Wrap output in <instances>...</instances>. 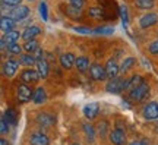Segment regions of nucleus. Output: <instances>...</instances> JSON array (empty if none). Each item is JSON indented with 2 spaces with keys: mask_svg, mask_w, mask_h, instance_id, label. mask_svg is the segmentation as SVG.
<instances>
[{
  "mask_svg": "<svg viewBox=\"0 0 158 145\" xmlns=\"http://www.w3.org/2000/svg\"><path fill=\"white\" fill-rule=\"evenodd\" d=\"M126 84H127V79L126 78H113L108 79V82L106 84V91L110 94H118L126 89Z\"/></svg>",
  "mask_w": 158,
  "mask_h": 145,
  "instance_id": "obj_1",
  "label": "nucleus"
},
{
  "mask_svg": "<svg viewBox=\"0 0 158 145\" xmlns=\"http://www.w3.org/2000/svg\"><path fill=\"white\" fill-rule=\"evenodd\" d=\"M149 94V85L147 82H142L139 87L133 88L132 91H129V98L135 103H139V101H143Z\"/></svg>",
  "mask_w": 158,
  "mask_h": 145,
  "instance_id": "obj_2",
  "label": "nucleus"
},
{
  "mask_svg": "<svg viewBox=\"0 0 158 145\" xmlns=\"http://www.w3.org/2000/svg\"><path fill=\"white\" fill-rule=\"evenodd\" d=\"M29 7L28 6H25V5H19L16 6L15 9H12L10 12H9V15L7 16H10L15 22H22L25 18H28L29 16Z\"/></svg>",
  "mask_w": 158,
  "mask_h": 145,
  "instance_id": "obj_3",
  "label": "nucleus"
},
{
  "mask_svg": "<svg viewBox=\"0 0 158 145\" xmlns=\"http://www.w3.org/2000/svg\"><path fill=\"white\" fill-rule=\"evenodd\" d=\"M35 120H37V123H38L40 126H43V128H51V126L56 125V114L41 112L37 114Z\"/></svg>",
  "mask_w": 158,
  "mask_h": 145,
  "instance_id": "obj_4",
  "label": "nucleus"
},
{
  "mask_svg": "<svg viewBox=\"0 0 158 145\" xmlns=\"http://www.w3.org/2000/svg\"><path fill=\"white\" fill-rule=\"evenodd\" d=\"M32 95H34V91H32V88L28 84H21L18 87L16 97L19 103H28L32 98Z\"/></svg>",
  "mask_w": 158,
  "mask_h": 145,
  "instance_id": "obj_5",
  "label": "nucleus"
},
{
  "mask_svg": "<svg viewBox=\"0 0 158 145\" xmlns=\"http://www.w3.org/2000/svg\"><path fill=\"white\" fill-rule=\"evenodd\" d=\"M89 76L94 81H104V79H107L106 66H101L100 63H92L89 67Z\"/></svg>",
  "mask_w": 158,
  "mask_h": 145,
  "instance_id": "obj_6",
  "label": "nucleus"
},
{
  "mask_svg": "<svg viewBox=\"0 0 158 145\" xmlns=\"http://www.w3.org/2000/svg\"><path fill=\"white\" fill-rule=\"evenodd\" d=\"M142 114L147 120H157L158 119V103L157 101H151L145 104L143 110H142Z\"/></svg>",
  "mask_w": 158,
  "mask_h": 145,
  "instance_id": "obj_7",
  "label": "nucleus"
},
{
  "mask_svg": "<svg viewBox=\"0 0 158 145\" xmlns=\"http://www.w3.org/2000/svg\"><path fill=\"white\" fill-rule=\"evenodd\" d=\"M19 65H21V62H19V60L9 59V60H6L5 63H3L2 72H3V75H5V76H7V78H12V76H13V75L18 72V67H19Z\"/></svg>",
  "mask_w": 158,
  "mask_h": 145,
  "instance_id": "obj_8",
  "label": "nucleus"
},
{
  "mask_svg": "<svg viewBox=\"0 0 158 145\" xmlns=\"http://www.w3.org/2000/svg\"><path fill=\"white\" fill-rule=\"evenodd\" d=\"M40 73L34 69H25L21 72V81L23 84H35L40 81Z\"/></svg>",
  "mask_w": 158,
  "mask_h": 145,
  "instance_id": "obj_9",
  "label": "nucleus"
},
{
  "mask_svg": "<svg viewBox=\"0 0 158 145\" xmlns=\"http://www.w3.org/2000/svg\"><path fill=\"white\" fill-rule=\"evenodd\" d=\"M108 138H110V142L113 145H124L126 142V134H124L123 129H113L110 135H108Z\"/></svg>",
  "mask_w": 158,
  "mask_h": 145,
  "instance_id": "obj_10",
  "label": "nucleus"
},
{
  "mask_svg": "<svg viewBox=\"0 0 158 145\" xmlns=\"http://www.w3.org/2000/svg\"><path fill=\"white\" fill-rule=\"evenodd\" d=\"M29 145H50V138L43 132H34L29 136Z\"/></svg>",
  "mask_w": 158,
  "mask_h": 145,
  "instance_id": "obj_11",
  "label": "nucleus"
},
{
  "mask_svg": "<svg viewBox=\"0 0 158 145\" xmlns=\"http://www.w3.org/2000/svg\"><path fill=\"white\" fill-rule=\"evenodd\" d=\"M158 22V15L157 13H147V15H143V16L139 19V27L141 28H151V27H154L155 23Z\"/></svg>",
  "mask_w": 158,
  "mask_h": 145,
  "instance_id": "obj_12",
  "label": "nucleus"
},
{
  "mask_svg": "<svg viewBox=\"0 0 158 145\" xmlns=\"http://www.w3.org/2000/svg\"><path fill=\"white\" fill-rule=\"evenodd\" d=\"M106 72H107V79H113L116 78L120 72V66L117 65L116 59H108L106 63Z\"/></svg>",
  "mask_w": 158,
  "mask_h": 145,
  "instance_id": "obj_13",
  "label": "nucleus"
},
{
  "mask_svg": "<svg viewBox=\"0 0 158 145\" xmlns=\"http://www.w3.org/2000/svg\"><path fill=\"white\" fill-rule=\"evenodd\" d=\"M63 12L70 19H81V16H82V7H78V6L73 5L63 6Z\"/></svg>",
  "mask_w": 158,
  "mask_h": 145,
  "instance_id": "obj_14",
  "label": "nucleus"
},
{
  "mask_svg": "<svg viewBox=\"0 0 158 145\" xmlns=\"http://www.w3.org/2000/svg\"><path fill=\"white\" fill-rule=\"evenodd\" d=\"M98 112H100L98 103H89V104H86V106L84 107V114H85V117L89 119V120L95 119L97 114H98Z\"/></svg>",
  "mask_w": 158,
  "mask_h": 145,
  "instance_id": "obj_15",
  "label": "nucleus"
},
{
  "mask_svg": "<svg viewBox=\"0 0 158 145\" xmlns=\"http://www.w3.org/2000/svg\"><path fill=\"white\" fill-rule=\"evenodd\" d=\"M75 62H76V59H75V54H72V53H63L60 56V65L63 69H68V70L72 69Z\"/></svg>",
  "mask_w": 158,
  "mask_h": 145,
  "instance_id": "obj_16",
  "label": "nucleus"
},
{
  "mask_svg": "<svg viewBox=\"0 0 158 145\" xmlns=\"http://www.w3.org/2000/svg\"><path fill=\"white\" fill-rule=\"evenodd\" d=\"M40 34H41V28L37 27V25H31V27H27V28L23 29L22 38L25 40V41H28V40L35 38V37L40 35Z\"/></svg>",
  "mask_w": 158,
  "mask_h": 145,
  "instance_id": "obj_17",
  "label": "nucleus"
},
{
  "mask_svg": "<svg viewBox=\"0 0 158 145\" xmlns=\"http://www.w3.org/2000/svg\"><path fill=\"white\" fill-rule=\"evenodd\" d=\"M13 27H15V21H13L10 16H6V15H3V16H2V19H0V29H2V32L7 34L9 31H12V29H13Z\"/></svg>",
  "mask_w": 158,
  "mask_h": 145,
  "instance_id": "obj_18",
  "label": "nucleus"
},
{
  "mask_svg": "<svg viewBox=\"0 0 158 145\" xmlns=\"http://www.w3.org/2000/svg\"><path fill=\"white\" fill-rule=\"evenodd\" d=\"M35 65H37V72L40 73V78H41V79L47 78V75H48V72H50V66H48L47 60H45V59L38 60Z\"/></svg>",
  "mask_w": 158,
  "mask_h": 145,
  "instance_id": "obj_19",
  "label": "nucleus"
},
{
  "mask_svg": "<svg viewBox=\"0 0 158 145\" xmlns=\"http://www.w3.org/2000/svg\"><path fill=\"white\" fill-rule=\"evenodd\" d=\"M75 66H76V69H78L79 72H86V70H89V59L88 57H85V56H81L76 59V62H75Z\"/></svg>",
  "mask_w": 158,
  "mask_h": 145,
  "instance_id": "obj_20",
  "label": "nucleus"
},
{
  "mask_svg": "<svg viewBox=\"0 0 158 145\" xmlns=\"http://www.w3.org/2000/svg\"><path fill=\"white\" fill-rule=\"evenodd\" d=\"M142 82H143V79H142L141 75H133L132 78L127 79V84H126V89L124 91H132L133 88L139 87Z\"/></svg>",
  "mask_w": 158,
  "mask_h": 145,
  "instance_id": "obj_21",
  "label": "nucleus"
},
{
  "mask_svg": "<svg viewBox=\"0 0 158 145\" xmlns=\"http://www.w3.org/2000/svg\"><path fill=\"white\" fill-rule=\"evenodd\" d=\"M21 59V65H25V66H32L34 63H37V57H35L34 53H25V54H19Z\"/></svg>",
  "mask_w": 158,
  "mask_h": 145,
  "instance_id": "obj_22",
  "label": "nucleus"
},
{
  "mask_svg": "<svg viewBox=\"0 0 158 145\" xmlns=\"http://www.w3.org/2000/svg\"><path fill=\"white\" fill-rule=\"evenodd\" d=\"M3 37H5L7 44H12V43H18L19 38H22V34H19V31H16V29H12L7 34H5Z\"/></svg>",
  "mask_w": 158,
  "mask_h": 145,
  "instance_id": "obj_23",
  "label": "nucleus"
},
{
  "mask_svg": "<svg viewBox=\"0 0 158 145\" xmlns=\"http://www.w3.org/2000/svg\"><path fill=\"white\" fill-rule=\"evenodd\" d=\"M32 101H34V104H43L45 101V89L41 87L35 89L34 95H32Z\"/></svg>",
  "mask_w": 158,
  "mask_h": 145,
  "instance_id": "obj_24",
  "label": "nucleus"
},
{
  "mask_svg": "<svg viewBox=\"0 0 158 145\" xmlns=\"http://www.w3.org/2000/svg\"><path fill=\"white\" fill-rule=\"evenodd\" d=\"M88 15L94 19H104L106 18V13H104V9L102 7H98V6H94V7H89L88 11Z\"/></svg>",
  "mask_w": 158,
  "mask_h": 145,
  "instance_id": "obj_25",
  "label": "nucleus"
},
{
  "mask_svg": "<svg viewBox=\"0 0 158 145\" xmlns=\"http://www.w3.org/2000/svg\"><path fill=\"white\" fill-rule=\"evenodd\" d=\"M135 7L136 9H139V11H148V9H152L154 7V0H136Z\"/></svg>",
  "mask_w": 158,
  "mask_h": 145,
  "instance_id": "obj_26",
  "label": "nucleus"
},
{
  "mask_svg": "<svg viewBox=\"0 0 158 145\" xmlns=\"http://www.w3.org/2000/svg\"><path fill=\"white\" fill-rule=\"evenodd\" d=\"M37 49H40V47H38V41L35 38L28 40V41H25V44H23V50L27 51V53H35Z\"/></svg>",
  "mask_w": 158,
  "mask_h": 145,
  "instance_id": "obj_27",
  "label": "nucleus"
},
{
  "mask_svg": "<svg viewBox=\"0 0 158 145\" xmlns=\"http://www.w3.org/2000/svg\"><path fill=\"white\" fill-rule=\"evenodd\" d=\"M135 57H126L123 62H122V65H120V70L122 72H127L130 70L132 67L135 66Z\"/></svg>",
  "mask_w": 158,
  "mask_h": 145,
  "instance_id": "obj_28",
  "label": "nucleus"
},
{
  "mask_svg": "<svg viewBox=\"0 0 158 145\" xmlns=\"http://www.w3.org/2000/svg\"><path fill=\"white\" fill-rule=\"evenodd\" d=\"M5 116H6V119H7V122L10 123L12 126H15V125L18 123V114L13 109H7L6 113H5Z\"/></svg>",
  "mask_w": 158,
  "mask_h": 145,
  "instance_id": "obj_29",
  "label": "nucleus"
},
{
  "mask_svg": "<svg viewBox=\"0 0 158 145\" xmlns=\"http://www.w3.org/2000/svg\"><path fill=\"white\" fill-rule=\"evenodd\" d=\"M23 50V45L18 44V43H12V44H7V51L10 54H21Z\"/></svg>",
  "mask_w": 158,
  "mask_h": 145,
  "instance_id": "obj_30",
  "label": "nucleus"
},
{
  "mask_svg": "<svg viewBox=\"0 0 158 145\" xmlns=\"http://www.w3.org/2000/svg\"><path fill=\"white\" fill-rule=\"evenodd\" d=\"M107 130H108V122L107 120H101V122L97 125V132L101 135L102 138L107 135Z\"/></svg>",
  "mask_w": 158,
  "mask_h": 145,
  "instance_id": "obj_31",
  "label": "nucleus"
},
{
  "mask_svg": "<svg viewBox=\"0 0 158 145\" xmlns=\"http://www.w3.org/2000/svg\"><path fill=\"white\" fill-rule=\"evenodd\" d=\"M84 130H85V134H86V136H88V141H92L95 139V129L92 128L91 125H88V123H85L84 125Z\"/></svg>",
  "mask_w": 158,
  "mask_h": 145,
  "instance_id": "obj_32",
  "label": "nucleus"
},
{
  "mask_svg": "<svg viewBox=\"0 0 158 145\" xmlns=\"http://www.w3.org/2000/svg\"><path fill=\"white\" fill-rule=\"evenodd\" d=\"M94 34H102V35H110V34L114 32L113 27H100V28H95L92 31Z\"/></svg>",
  "mask_w": 158,
  "mask_h": 145,
  "instance_id": "obj_33",
  "label": "nucleus"
},
{
  "mask_svg": "<svg viewBox=\"0 0 158 145\" xmlns=\"http://www.w3.org/2000/svg\"><path fill=\"white\" fill-rule=\"evenodd\" d=\"M2 128H0V132H2V135H6L7 132H9V129H10V123L7 122V119H6V116L3 114L2 116Z\"/></svg>",
  "mask_w": 158,
  "mask_h": 145,
  "instance_id": "obj_34",
  "label": "nucleus"
},
{
  "mask_svg": "<svg viewBox=\"0 0 158 145\" xmlns=\"http://www.w3.org/2000/svg\"><path fill=\"white\" fill-rule=\"evenodd\" d=\"M148 51H149L151 54H158V40H155V41H152V43L149 44Z\"/></svg>",
  "mask_w": 158,
  "mask_h": 145,
  "instance_id": "obj_35",
  "label": "nucleus"
},
{
  "mask_svg": "<svg viewBox=\"0 0 158 145\" xmlns=\"http://www.w3.org/2000/svg\"><path fill=\"white\" fill-rule=\"evenodd\" d=\"M40 13H41V16H43L44 21L48 19V13H47V6H45V3H41V5H40Z\"/></svg>",
  "mask_w": 158,
  "mask_h": 145,
  "instance_id": "obj_36",
  "label": "nucleus"
},
{
  "mask_svg": "<svg viewBox=\"0 0 158 145\" xmlns=\"http://www.w3.org/2000/svg\"><path fill=\"white\" fill-rule=\"evenodd\" d=\"M2 3L7 5L9 7H16V6L21 5V0H2Z\"/></svg>",
  "mask_w": 158,
  "mask_h": 145,
  "instance_id": "obj_37",
  "label": "nucleus"
},
{
  "mask_svg": "<svg viewBox=\"0 0 158 145\" xmlns=\"http://www.w3.org/2000/svg\"><path fill=\"white\" fill-rule=\"evenodd\" d=\"M120 16L123 19V23L126 25V23H127V9H126V6H122V7H120Z\"/></svg>",
  "mask_w": 158,
  "mask_h": 145,
  "instance_id": "obj_38",
  "label": "nucleus"
},
{
  "mask_svg": "<svg viewBox=\"0 0 158 145\" xmlns=\"http://www.w3.org/2000/svg\"><path fill=\"white\" fill-rule=\"evenodd\" d=\"M75 31L76 32H81V34H89V32H92L89 28H85V27H75Z\"/></svg>",
  "mask_w": 158,
  "mask_h": 145,
  "instance_id": "obj_39",
  "label": "nucleus"
},
{
  "mask_svg": "<svg viewBox=\"0 0 158 145\" xmlns=\"http://www.w3.org/2000/svg\"><path fill=\"white\" fill-rule=\"evenodd\" d=\"M34 54H35V57H37V62L44 59V50H41V49H37Z\"/></svg>",
  "mask_w": 158,
  "mask_h": 145,
  "instance_id": "obj_40",
  "label": "nucleus"
},
{
  "mask_svg": "<svg viewBox=\"0 0 158 145\" xmlns=\"http://www.w3.org/2000/svg\"><path fill=\"white\" fill-rule=\"evenodd\" d=\"M69 5H73V6H78V7H82L84 6V0H66Z\"/></svg>",
  "mask_w": 158,
  "mask_h": 145,
  "instance_id": "obj_41",
  "label": "nucleus"
},
{
  "mask_svg": "<svg viewBox=\"0 0 158 145\" xmlns=\"http://www.w3.org/2000/svg\"><path fill=\"white\" fill-rule=\"evenodd\" d=\"M129 145H149V144H148V141H145V139H138V141H132Z\"/></svg>",
  "mask_w": 158,
  "mask_h": 145,
  "instance_id": "obj_42",
  "label": "nucleus"
},
{
  "mask_svg": "<svg viewBox=\"0 0 158 145\" xmlns=\"http://www.w3.org/2000/svg\"><path fill=\"white\" fill-rule=\"evenodd\" d=\"M6 40H5V37H2V40H0V47H2V50H5L6 49Z\"/></svg>",
  "mask_w": 158,
  "mask_h": 145,
  "instance_id": "obj_43",
  "label": "nucleus"
},
{
  "mask_svg": "<svg viewBox=\"0 0 158 145\" xmlns=\"http://www.w3.org/2000/svg\"><path fill=\"white\" fill-rule=\"evenodd\" d=\"M0 145H9V142H7L5 138H2V139H0Z\"/></svg>",
  "mask_w": 158,
  "mask_h": 145,
  "instance_id": "obj_44",
  "label": "nucleus"
},
{
  "mask_svg": "<svg viewBox=\"0 0 158 145\" xmlns=\"http://www.w3.org/2000/svg\"><path fill=\"white\" fill-rule=\"evenodd\" d=\"M155 130H157V132H158V125H157V129H155Z\"/></svg>",
  "mask_w": 158,
  "mask_h": 145,
  "instance_id": "obj_45",
  "label": "nucleus"
},
{
  "mask_svg": "<svg viewBox=\"0 0 158 145\" xmlns=\"http://www.w3.org/2000/svg\"><path fill=\"white\" fill-rule=\"evenodd\" d=\"M72 145H79V144H72Z\"/></svg>",
  "mask_w": 158,
  "mask_h": 145,
  "instance_id": "obj_46",
  "label": "nucleus"
},
{
  "mask_svg": "<svg viewBox=\"0 0 158 145\" xmlns=\"http://www.w3.org/2000/svg\"><path fill=\"white\" fill-rule=\"evenodd\" d=\"M31 2H32V0H31Z\"/></svg>",
  "mask_w": 158,
  "mask_h": 145,
  "instance_id": "obj_47",
  "label": "nucleus"
}]
</instances>
